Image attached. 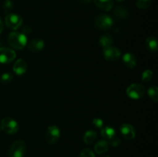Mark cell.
<instances>
[{"instance_id": "obj_1", "label": "cell", "mask_w": 158, "mask_h": 157, "mask_svg": "<svg viewBox=\"0 0 158 157\" xmlns=\"http://www.w3.org/2000/svg\"><path fill=\"white\" fill-rule=\"evenodd\" d=\"M28 42L27 36L19 32H12L8 36V43L11 47L18 50L24 49Z\"/></svg>"}, {"instance_id": "obj_2", "label": "cell", "mask_w": 158, "mask_h": 157, "mask_svg": "<svg viewBox=\"0 0 158 157\" xmlns=\"http://www.w3.org/2000/svg\"><path fill=\"white\" fill-rule=\"evenodd\" d=\"M26 152V144L23 140L14 142L8 151V157H23Z\"/></svg>"}, {"instance_id": "obj_3", "label": "cell", "mask_w": 158, "mask_h": 157, "mask_svg": "<svg viewBox=\"0 0 158 157\" xmlns=\"http://www.w3.org/2000/svg\"><path fill=\"white\" fill-rule=\"evenodd\" d=\"M0 129L6 133L13 135L18 132L19 125L17 122L11 117H6L2 120Z\"/></svg>"}, {"instance_id": "obj_4", "label": "cell", "mask_w": 158, "mask_h": 157, "mask_svg": "<svg viewBox=\"0 0 158 157\" xmlns=\"http://www.w3.org/2000/svg\"><path fill=\"white\" fill-rule=\"evenodd\" d=\"M145 93V87L139 83H133L127 89V95L132 99H139Z\"/></svg>"}, {"instance_id": "obj_5", "label": "cell", "mask_w": 158, "mask_h": 157, "mask_svg": "<svg viewBox=\"0 0 158 157\" xmlns=\"http://www.w3.org/2000/svg\"><path fill=\"white\" fill-rule=\"evenodd\" d=\"M5 22H6V26L9 29H12V30H16L19 28L21 27L23 20L22 17L17 14L9 13L5 18Z\"/></svg>"}, {"instance_id": "obj_6", "label": "cell", "mask_w": 158, "mask_h": 157, "mask_svg": "<svg viewBox=\"0 0 158 157\" xmlns=\"http://www.w3.org/2000/svg\"><path fill=\"white\" fill-rule=\"evenodd\" d=\"M60 137V130L59 127L55 125H52V126H48L47 129L46 131V135H45V138H46V142L49 144L53 145L58 142L59 139Z\"/></svg>"}, {"instance_id": "obj_7", "label": "cell", "mask_w": 158, "mask_h": 157, "mask_svg": "<svg viewBox=\"0 0 158 157\" xmlns=\"http://www.w3.org/2000/svg\"><path fill=\"white\" fill-rule=\"evenodd\" d=\"M114 25V20L107 15H100L96 18L95 26L100 30H108Z\"/></svg>"}, {"instance_id": "obj_8", "label": "cell", "mask_w": 158, "mask_h": 157, "mask_svg": "<svg viewBox=\"0 0 158 157\" xmlns=\"http://www.w3.org/2000/svg\"><path fill=\"white\" fill-rule=\"evenodd\" d=\"M15 52L12 49L7 47H0V63L7 64L15 59Z\"/></svg>"}, {"instance_id": "obj_9", "label": "cell", "mask_w": 158, "mask_h": 157, "mask_svg": "<svg viewBox=\"0 0 158 157\" xmlns=\"http://www.w3.org/2000/svg\"><path fill=\"white\" fill-rule=\"evenodd\" d=\"M103 55L107 61H117L121 56V51L117 47L111 46L103 49Z\"/></svg>"}, {"instance_id": "obj_10", "label": "cell", "mask_w": 158, "mask_h": 157, "mask_svg": "<svg viewBox=\"0 0 158 157\" xmlns=\"http://www.w3.org/2000/svg\"><path fill=\"white\" fill-rule=\"evenodd\" d=\"M120 132H121L122 135L123 136V138H125L126 139L131 140L135 138L136 136V131L135 129L133 126H131V124H128V123H123L121 125L120 128Z\"/></svg>"}, {"instance_id": "obj_11", "label": "cell", "mask_w": 158, "mask_h": 157, "mask_svg": "<svg viewBox=\"0 0 158 157\" xmlns=\"http://www.w3.org/2000/svg\"><path fill=\"white\" fill-rule=\"evenodd\" d=\"M26 46L31 52H39L44 49L45 42L43 39H40V38H33L27 42Z\"/></svg>"}, {"instance_id": "obj_12", "label": "cell", "mask_w": 158, "mask_h": 157, "mask_svg": "<svg viewBox=\"0 0 158 157\" xmlns=\"http://www.w3.org/2000/svg\"><path fill=\"white\" fill-rule=\"evenodd\" d=\"M28 69L27 62L23 58H19L15 62L13 66V71L16 75H22L26 72Z\"/></svg>"}, {"instance_id": "obj_13", "label": "cell", "mask_w": 158, "mask_h": 157, "mask_svg": "<svg viewBox=\"0 0 158 157\" xmlns=\"http://www.w3.org/2000/svg\"><path fill=\"white\" fill-rule=\"evenodd\" d=\"M123 62L125 66L130 69H134L137 66V60L135 55L131 52H127L123 55Z\"/></svg>"}, {"instance_id": "obj_14", "label": "cell", "mask_w": 158, "mask_h": 157, "mask_svg": "<svg viewBox=\"0 0 158 157\" xmlns=\"http://www.w3.org/2000/svg\"><path fill=\"white\" fill-rule=\"evenodd\" d=\"M94 2L99 9L106 12L111 10L114 7V0H94Z\"/></svg>"}, {"instance_id": "obj_15", "label": "cell", "mask_w": 158, "mask_h": 157, "mask_svg": "<svg viewBox=\"0 0 158 157\" xmlns=\"http://www.w3.org/2000/svg\"><path fill=\"white\" fill-rule=\"evenodd\" d=\"M145 46L147 49L151 52H157L158 49L157 40L154 36H149L145 40Z\"/></svg>"}, {"instance_id": "obj_16", "label": "cell", "mask_w": 158, "mask_h": 157, "mask_svg": "<svg viewBox=\"0 0 158 157\" xmlns=\"http://www.w3.org/2000/svg\"><path fill=\"white\" fill-rule=\"evenodd\" d=\"M101 133V136L106 141H109L112 138H114L116 135V131L115 129L110 126H105L101 129L100 131Z\"/></svg>"}, {"instance_id": "obj_17", "label": "cell", "mask_w": 158, "mask_h": 157, "mask_svg": "<svg viewBox=\"0 0 158 157\" xmlns=\"http://www.w3.org/2000/svg\"><path fill=\"white\" fill-rule=\"evenodd\" d=\"M94 150L97 154H103L109 150V143L106 140H100L97 142L94 146Z\"/></svg>"}, {"instance_id": "obj_18", "label": "cell", "mask_w": 158, "mask_h": 157, "mask_svg": "<svg viewBox=\"0 0 158 157\" xmlns=\"http://www.w3.org/2000/svg\"><path fill=\"white\" fill-rule=\"evenodd\" d=\"M97 139V134L94 130H88L83 135V141L86 144H93Z\"/></svg>"}, {"instance_id": "obj_19", "label": "cell", "mask_w": 158, "mask_h": 157, "mask_svg": "<svg viewBox=\"0 0 158 157\" xmlns=\"http://www.w3.org/2000/svg\"><path fill=\"white\" fill-rule=\"evenodd\" d=\"M114 13L116 15V17L117 18H120V19H126L129 16V12L127 11V9L121 7V6H117L115 8Z\"/></svg>"}, {"instance_id": "obj_20", "label": "cell", "mask_w": 158, "mask_h": 157, "mask_svg": "<svg viewBox=\"0 0 158 157\" xmlns=\"http://www.w3.org/2000/svg\"><path fill=\"white\" fill-rule=\"evenodd\" d=\"M100 46L104 49V48L109 47V46H112V44L114 43V38L111 36L110 35H103L101 38H100V41H99Z\"/></svg>"}, {"instance_id": "obj_21", "label": "cell", "mask_w": 158, "mask_h": 157, "mask_svg": "<svg viewBox=\"0 0 158 157\" xmlns=\"http://www.w3.org/2000/svg\"><path fill=\"white\" fill-rule=\"evenodd\" d=\"M148 94L150 98L154 102L157 103L158 102V89L155 86H153L149 88L148 91Z\"/></svg>"}, {"instance_id": "obj_22", "label": "cell", "mask_w": 158, "mask_h": 157, "mask_svg": "<svg viewBox=\"0 0 158 157\" xmlns=\"http://www.w3.org/2000/svg\"><path fill=\"white\" fill-rule=\"evenodd\" d=\"M153 0H136V6L140 9H146L152 4Z\"/></svg>"}, {"instance_id": "obj_23", "label": "cell", "mask_w": 158, "mask_h": 157, "mask_svg": "<svg viewBox=\"0 0 158 157\" xmlns=\"http://www.w3.org/2000/svg\"><path fill=\"white\" fill-rule=\"evenodd\" d=\"M153 76H154V73L150 69H147V70H144L142 73L141 79L143 83H148V82L151 81L153 78Z\"/></svg>"}, {"instance_id": "obj_24", "label": "cell", "mask_w": 158, "mask_h": 157, "mask_svg": "<svg viewBox=\"0 0 158 157\" xmlns=\"http://www.w3.org/2000/svg\"><path fill=\"white\" fill-rule=\"evenodd\" d=\"M13 78V75L10 72H6V73H3L1 75V78H0V82H1L2 84H8V83H11Z\"/></svg>"}, {"instance_id": "obj_25", "label": "cell", "mask_w": 158, "mask_h": 157, "mask_svg": "<svg viewBox=\"0 0 158 157\" xmlns=\"http://www.w3.org/2000/svg\"><path fill=\"white\" fill-rule=\"evenodd\" d=\"M13 9V3L11 0H6L3 4V9H4V12L6 14H9L10 13L11 10Z\"/></svg>"}, {"instance_id": "obj_26", "label": "cell", "mask_w": 158, "mask_h": 157, "mask_svg": "<svg viewBox=\"0 0 158 157\" xmlns=\"http://www.w3.org/2000/svg\"><path fill=\"white\" fill-rule=\"evenodd\" d=\"M79 157H96L95 154L91 149H84L81 151Z\"/></svg>"}, {"instance_id": "obj_27", "label": "cell", "mask_w": 158, "mask_h": 157, "mask_svg": "<svg viewBox=\"0 0 158 157\" xmlns=\"http://www.w3.org/2000/svg\"><path fill=\"white\" fill-rule=\"evenodd\" d=\"M107 142L108 143H109V145L114 146V147H117V146H120V144L121 143L120 139H119L117 136H116V135L114 137V138H112L111 139H110L109 141Z\"/></svg>"}, {"instance_id": "obj_28", "label": "cell", "mask_w": 158, "mask_h": 157, "mask_svg": "<svg viewBox=\"0 0 158 157\" xmlns=\"http://www.w3.org/2000/svg\"><path fill=\"white\" fill-rule=\"evenodd\" d=\"M93 124L97 129H100L103 127V120L100 118H95L93 120Z\"/></svg>"}, {"instance_id": "obj_29", "label": "cell", "mask_w": 158, "mask_h": 157, "mask_svg": "<svg viewBox=\"0 0 158 157\" xmlns=\"http://www.w3.org/2000/svg\"><path fill=\"white\" fill-rule=\"evenodd\" d=\"M31 32H32V29H31V28L28 26H25L24 27H23V30H22V33L24 34L26 36H27L29 34H30Z\"/></svg>"}, {"instance_id": "obj_30", "label": "cell", "mask_w": 158, "mask_h": 157, "mask_svg": "<svg viewBox=\"0 0 158 157\" xmlns=\"http://www.w3.org/2000/svg\"><path fill=\"white\" fill-rule=\"evenodd\" d=\"M2 30H3V22L2 21L1 18H0V33L2 32Z\"/></svg>"}, {"instance_id": "obj_31", "label": "cell", "mask_w": 158, "mask_h": 157, "mask_svg": "<svg viewBox=\"0 0 158 157\" xmlns=\"http://www.w3.org/2000/svg\"><path fill=\"white\" fill-rule=\"evenodd\" d=\"M81 2H85V3H89L91 2V0H81Z\"/></svg>"}, {"instance_id": "obj_32", "label": "cell", "mask_w": 158, "mask_h": 157, "mask_svg": "<svg viewBox=\"0 0 158 157\" xmlns=\"http://www.w3.org/2000/svg\"><path fill=\"white\" fill-rule=\"evenodd\" d=\"M116 1L118 2H123V1H124V0H116Z\"/></svg>"}, {"instance_id": "obj_33", "label": "cell", "mask_w": 158, "mask_h": 157, "mask_svg": "<svg viewBox=\"0 0 158 157\" xmlns=\"http://www.w3.org/2000/svg\"><path fill=\"white\" fill-rule=\"evenodd\" d=\"M101 157H110V156H109V155H103V156Z\"/></svg>"}, {"instance_id": "obj_34", "label": "cell", "mask_w": 158, "mask_h": 157, "mask_svg": "<svg viewBox=\"0 0 158 157\" xmlns=\"http://www.w3.org/2000/svg\"><path fill=\"white\" fill-rule=\"evenodd\" d=\"M0 132H1V129H0Z\"/></svg>"}]
</instances>
